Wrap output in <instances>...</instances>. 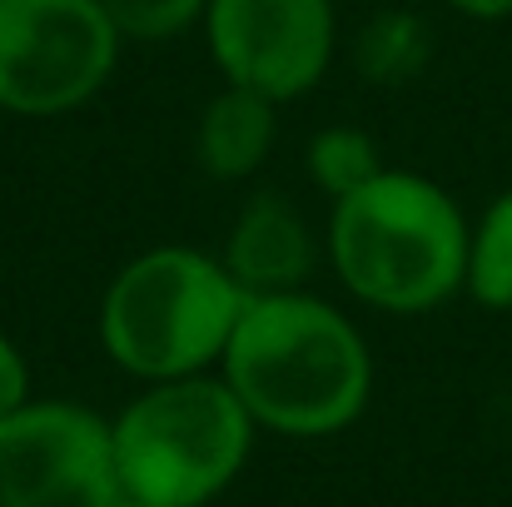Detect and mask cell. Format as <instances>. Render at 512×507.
<instances>
[{
  "label": "cell",
  "mask_w": 512,
  "mask_h": 507,
  "mask_svg": "<svg viewBox=\"0 0 512 507\" xmlns=\"http://www.w3.org/2000/svg\"><path fill=\"white\" fill-rule=\"evenodd\" d=\"M468 219L443 184L383 169L334 199L329 264L353 299L383 314H428L468 279Z\"/></svg>",
  "instance_id": "7a4b0ae2"
},
{
  "label": "cell",
  "mask_w": 512,
  "mask_h": 507,
  "mask_svg": "<svg viewBox=\"0 0 512 507\" xmlns=\"http://www.w3.org/2000/svg\"><path fill=\"white\" fill-rule=\"evenodd\" d=\"M219 264L229 269V279L249 299L294 294V289L309 284V274L319 264V244H314L309 219L284 194H254L234 214Z\"/></svg>",
  "instance_id": "ba28073f"
},
{
  "label": "cell",
  "mask_w": 512,
  "mask_h": 507,
  "mask_svg": "<svg viewBox=\"0 0 512 507\" xmlns=\"http://www.w3.org/2000/svg\"><path fill=\"white\" fill-rule=\"evenodd\" d=\"M279 140V100L224 85L199 115V165L214 179H249Z\"/></svg>",
  "instance_id": "9c48e42d"
},
{
  "label": "cell",
  "mask_w": 512,
  "mask_h": 507,
  "mask_svg": "<svg viewBox=\"0 0 512 507\" xmlns=\"http://www.w3.org/2000/svg\"><path fill=\"white\" fill-rule=\"evenodd\" d=\"M463 289L483 309H512V189L498 194L478 229L468 234V279Z\"/></svg>",
  "instance_id": "8fae6325"
},
{
  "label": "cell",
  "mask_w": 512,
  "mask_h": 507,
  "mask_svg": "<svg viewBox=\"0 0 512 507\" xmlns=\"http://www.w3.org/2000/svg\"><path fill=\"white\" fill-rule=\"evenodd\" d=\"M25 403H30V363L15 348V338L0 334V418H10Z\"/></svg>",
  "instance_id": "5bb4252c"
},
{
  "label": "cell",
  "mask_w": 512,
  "mask_h": 507,
  "mask_svg": "<svg viewBox=\"0 0 512 507\" xmlns=\"http://www.w3.org/2000/svg\"><path fill=\"white\" fill-rule=\"evenodd\" d=\"M125 40H174L194 20H204L209 0H100Z\"/></svg>",
  "instance_id": "4fadbf2b"
},
{
  "label": "cell",
  "mask_w": 512,
  "mask_h": 507,
  "mask_svg": "<svg viewBox=\"0 0 512 507\" xmlns=\"http://www.w3.org/2000/svg\"><path fill=\"white\" fill-rule=\"evenodd\" d=\"M120 45L100 0H0V110L55 120L90 105L110 85Z\"/></svg>",
  "instance_id": "5b68a950"
},
{
  "label": "cell",
  "mask_w": 512,
  "mask_h": 507,
  "mask_svg": "<svg viewBox=\"0 0 512 507\" xmlns=\"http://www.w3.org/2000/svg\"><path fill=\"white\" fill-rule=\"evenodd\" d=\"M383 174V160H378V145L353 130V125H329L309 140V179L329 194V199H343L353 189H363L368 179Z\"/></svg>",
  "instance_id": "7c38bea8"
},
{
  "label": "cell",
  "mask_w": 512,
  "mask_h": 507,
  "mask_svg": "<svg viewBox=\"0 0 512 507\" xmlns=\"http://www.w3.org/2000/svg\"><path fill=\"white\" fill-rule=\"evenodd\" d=\"M448 5L473 15V20H503V15H512V0H448Z\"/></svg>",
  "instance_id": "9a60e30c"
},
{
  "label": "cell",
  "mask_w": 512,
  "mask_h": 507,
  "mask_svg": "<svg viewBox=\"0 0 512 507\" xmlns=\"http://www.w3.org/2000/svg\"><path fill=\"white\" fill-rule=\"evenodd\" d=\"M219 378L234 388L254 428L329 438L368 408L373 358L353 319L294 289L244 304L219 358Z\"/></svg>",
  "instance_id": "6da1fadb"
},
{
  "label": "cell",
  "mask_w": 512,
  "mask_h": 507,
  "mask_svg": "<svg viewBox=\"0 0 512 507\" xmlns=\"http://www.w3.org/2000/svg\"><path fill=\"white\" fill-rule=\"evenodd\" d=\"M115 433L65 398H30L0 418V507H115Z\"/></svg>",
  "instance_id": "8992f818"
},
{
  "label": "cell",
  "mask_w": 512,
  "mask_h": 507,
  "mask_svg": "<svg viewBox=\"0 0 512 507\" xmlns=\"http://www.w3.org/2000/svg\"><path fill=\"white\" fill-rule=\"evenodd\" d=\"M353 65L373 85H408L428 65V25L408 10L373 15L353 40Z\"/></svg>",
  "instance_id": "30bf717a"
},
{
  "label": "cell",
  "mask_w": 512,
  "mask_h": 507,
  "mask_svg": "<svg viewBox=\"0 0 512 507\" xmlns=\"http://www.w3.org/2000/svg\"><path fill=\"white\" fill-rule=\"evenodd\" d=\"M249 294L219 254L160 244L135 254L100 299V348L145 383L194 378L224 358Z\"/></svg>",
  "instance_id": "3957f363"
},
{
  "label": "cell",
  "mask_w": 512,
  "mask_h": 507,
  "mask_svg": "<svg viewBox=\"0 0 512 507\" xmlns=\"http://www.w3.org/2000/svg\"><path fill=\"white\" fill-rule=\"evenodd\" d=\"M115 507H150V503H135V498H120Z\"/></svg>",
  "instance_id": "2e32d148"
},
{
  "label": "cell",
  "mask_w": 512,
  "mask_h": 507,
  "mask_svg": "<svg viewBox=\"0 0 512 507\" xmlns=\"http://www.w3.org/2000/svg\"><path fill=\"white\" fill-rule=\"evenodd\" d=\"M110 433L120 493L150 507H204L239 478L254 448V418L209 373L145 383Z\"/></svg>",
  "instance_id": "277c9868"
},
{
  "label": "cell",
  "mask_w": 512,
  "mask_h": 507,
  "mask_svg": "<svg viewBox=\"0 0 512 507\" xmlns=\"http://www.w3.org/2000/svg\"><path fill=\"white\" fill-rule=\"evenodd\" d=\"M204 40L224 85L289 105L329 75L339 20L334 0H209Z\"/></svg>",
  "instance_id": "52a82bcc"
}]
</instances>
